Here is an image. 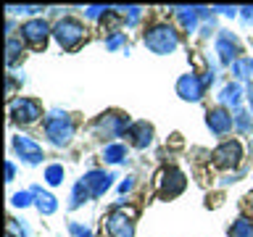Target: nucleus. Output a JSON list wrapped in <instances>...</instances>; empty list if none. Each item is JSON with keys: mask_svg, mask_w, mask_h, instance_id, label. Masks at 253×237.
Instances as JSON below:
<instances>
[{"mask_svg": "<svg viewBox=\"0 0 253 237\" xmlns=\"http://www.w3.org/2000/svg\"><path fill=\"white\" fill-rule=\"evenodd\" d=\"M53 35H55V40H58L61 47L71 50V47H77L79 42H82L84 27H82V21H77V19H61L58 24H55Z\"/></svg>", "mask_w": 253, "mask_h": 237, "instance_id": "7ed1b4c3", "label": "nucleus"}, {"mask_svg": "<svg viewBox=\"0 0 253 237\" xmlns=\"http://www.w3.org/2000/svg\"><path fill=\"white\" fill-rule=\"evenodd\" d=\"M69 229H71V232H74L77 237H92V235H90V229H84V227H79V224H71Z\"/></svg>", "mask_w": 253, "mask_h": 237, "instance_id": "c85d7f7f", "label": "nucleus"}, {"mask_svg": "<svg viewBox=\"0 0 253 237\" xmlns=\"http://www.w3.org/2000/svg\"><path fill=\"white\" fill-rule=\"evenodd\" d=\"M203 79L201 77H195V74H185V77H179V82H177V95L182 100H201V95H203Z\"/></svg>", "mask_w": 253, "mask_h": 237, "instance_id": "1a4fd4ad", "label": "nucleus"}, {"mask_svg": "<svg viewBox=\"0 0 253 237\" xmlns=\"http://www.w3.org/2000/svg\"><path fill=\"white\" fill-rule=\"evenodd\" d=\"M145 45L150 47L153 53L158 55H166V53H174L179 45V37L169 24H156L145 32Z\"/></svg>", "mask_w": 253, "mask_h": 237, "instance_id": "f257e3e1", "label": "nucleus"}, {"mask_svg": "<svg viewBox=\"0 0 253 237\" xmlns=\"http://www.w3.org/2000/svg\"><path fill=\"white\" fill-rule=\"evenodd\" d=\"M103 158H106L108 163H119V161L126 158V148L119 145V142H114V145H108L106 150H103Z\"/></svg>", "mask_w": 253, "mask_h": 237, "instance_id": "6ab92c4d", "label": "nucleus"}, {"mask_svg": "<svg viewBox=\"0 0 253 237\" xmlns=\"http://www.w3.org/2000/svg\"><path fill=\"white\" fill-rule=\"evenodd\" d=\"M119 45H124V35H122V32H114V35L106 40V47H108V50H116Z\"/></svg>", "mask_w": 253, "mask_h": 237, "instance_id": "bb28decb", "label": "nucleus"}, {"mask_svg": "<svg viewBox=\"0 0 253 237\" xmlns=\"http://www.w3.org/2000/svg\"><path fill=\"white\" fill-rule=\"evenodd\" d=\"M106 227H108V235L111 237H134V227L132 221L124 216V213H111V216L106 219Z\"/></svg>", "mask_w": 253, "mask_h": 237, "instance_id": "f8f14e48", "label": "nucleus"}, {"mask_svg": "<svg viewBox=\"0 0 253 237\" xmlns=\"http://www.w3.org/2000/svg\"><path fill=\"white\" fill-rule=\"evenodd\" d=\"M129 137H132L134 148H148L150 140H153V126H150L148 121H134L129 126Z\"/></svg>", "mask_w": 253, "mask_h": 237, "instance_id": "4468645a", "label": "nucleus"}, {"mask_svg": "<svg viewBox=\"0 0 253 237\" xmlns=\"http://www.w3.org/2000/svg\"><path fill=\"white\" fill-rule=\"evenodd\" d=\"M219 100H221V103H232V106H237V103H240V87H237V84H227L224 90H221Z\"/></svg>", "mask_w": 253, "mask_h": 237, "instance_id": "4be33fe9", "label": "nucleus"}, {"mask_svg": "<svg viewBox=\"0 0 253 237\" xmlns=\"http://www.w3.org/2000/svg\"><path fill=\"white\" fill-rule=\"evenodd\" d=\"M42 116L40 111V103L37 100H29V98H19V100H11V118L19 124H32Z\"/></svg>", "mask_w": 253, "mask_h": 237, "instance_id": "20e7f679", "label": "nucleus"}, {"mask_svg": "<svg viewBox=\"0 0 253 237\" xmlns=\"http://www.w3.org/2000/svg\"><path fill=\"white\" fill-rule=\"evenodd\" d=\"M248 100H251V108H253V87H248Z\"/></svg>", "mask_w": 253, "mask_h": 237, "instance_id": "72a5a7b5", "label": "nucleus"}, {"mask_svg": "<svg viewBox=\"0 0 253 237\" xmlns=\"http://www.w3.org/2000/svg\"><path fill=\"white\" fill-rule=\"evenodd\" d=\"M45 134L50 137L53 145L63 148L71 137H74V124H71V118L66 114H58V111H55V114H50L45 118Z\"/></svg>", "mask_w": 253, "mask_h": 237, "instance_id": "f03ea898", "label": "nucleus"}, {"mask_svg": "<svg viewBox=\"0 0 253 237\" xmlns=\"http://www.w3.org/2000/svg\"><path fill=\"white\" fill-rule=\"evenodd\" d=\"M240 156H243L240 142L227 140V142H221V145L213 150V163L224 166V169H232V166H237V161H240Z\"/></svg>", "mask_w": 253, "mask_h": 237, "instance_id": "0eeeda50", "label": "nucleus"}, {"mask_svg": "<svg viewBox=\"0 0 253 237\" xmlns=\"http://www.w3.org/2000/svg\"><path fill=\"white\" fill-rule=\"evenodd\" d=\"M229 235H232V237H253V221L240 216L232 224V229H229Z\"/></svg>", "mask_w": 253, "mask_h": 237, "instance_id": "f3484780", "label": "nucleus"}, {"mask_svg": "<svg viewBox=\"0 0 253 237\" xmlns=\"http://www.w3.org/2000/svg\"><path fill=\"white\" fill-rule=\"evenodd\" d=\"M92 129L100 134V137H119L126 129V116L122 114H103L98 116V121L92 124Z\"/></svg>", "mask_w": 253, "mask_h": 237, "instance_id": "39448f33", "label": "nucleus"}, {"mask_svg": "<svg viewBox=\"0 0 253 237\" xmlns=\"http://www.w3.org/2000/svg\"><path fill=\"white\" fill-rule=\"evenodd\" d=\"M19 53H21V42H19V40H13V37H8V42H5V61L13 63L16 58H19Z\"/></svg>", "mask_w": 253, "mask_h": 237, "instance_id": "b1692460", "label": "nucleus"}, {"mask_svg": "<svg viewBox=\"0 0 253 237\" xmlns=\"http://www.w3.org/2000/svg\"><path fill=\"white\" fill-rule=\"evenodd\" d=\"M216 53H219V58L224 61V63H235V53H237V40L229 35V32H224L219 40H216Z\"/></svg>", "mask_w": 253, "mask_h": 237, "instance_id": "2eb2a0df", "label": "nucleus"}, {"mask_svg": "<svg viewBox=\"0 0 253 237\" xmlns=\"http://www.w3.org/2000/svg\"><path fill=\"white\" fill-rule=\"evenodd\" d=\"M32 193H35L37 198V208L42 211V213H53L55 208H58V203H55V198L50 193H42L40 187H32Z\"/></svg>", "mask_w": 253, "mask_h": 237, "instance_id": "dca6fc26", "label": "nucleus"}, {"mask_svg": "<svg viewBox=\"0 0 253 237\" xmlns=\"http://www.w3.org/2000/svg\"><path fill=\"white\" fill-rule=\"evenodd\" d=\"M174 11H177V16L182 19V24H185L187 29H195L198 16H201V11H198V8H174Z\"/></svg>", "mask_w": 253, "mask_h": 237, "instance_id": "aec40b11", "label": "nucleus"}, {"mask_svg": "<svg viewBox=\"0 0 253 237\" xmlns=\"http://www.w3.org/2000/svg\"><path fill=\"white\" fill-rule=\"evenodd\" d=\"M103 13H108V8H103V5H90L87 8V16H90V19H100Z\"/></svg>", "mask_w": 253, "mask_h": 237, "instance_id": "cd10ccee", "label": "nucleus"}, {"mask_svg": "<svg viewBox=\"0 0 253 237\" xmlns=\"http://www.w3.org/2000/svg\"><path fill=\"white\" fill-rule=\"evenodd\" d=\"M21 32H24V40H27L32 47H45L47 35H50V29H47V24H45L42 19H32V21H27V24L21 27Z\"/></svg>", "mask_w": 253, "mask_h": 237, "instance_id": "6e6552de", "label": "nucleus"}, {"mask_svg": "<svg viewBox=\"0 0 253 237\" xmlns=\"http://www.w3.org/2000/svg\"><path fill=\"white\" fill-rule=\"evenodd\" d=\"M13 87H16V82H13V79H8V84H5V92H8V95H13Z\"/></svg>", "mask_w": 253, "mask_h": 237, "instance_id": "473e14b6", "label": "nucleus"}, {"mask_svg": "<svg viewBox=\"0 0 253 237\" xmlns=\"http://www.w3.org/2000/svg\"><path fill=\"white\" fill-rule=\"evenodd\" d=\"M32 195H35V193H32V190H29V193H16L11 203L16 205V208H24V205H29V203H32V200H29Z\"/></svg>", "mask_w": 253, "mask_h": 237, "instance_id": "a878e982", "label": "nucleus"}, {"mask_svg": "<svg viewBox=\"0 0 253 237\" xmlns=\"http://www.w3.org/2000/svg\"><path fill=\"white\" fill-rule=\"evenodd\" d=\"M13 148H16V153H19L27 163H40V161H42V148H40L37 142H32L29 137H24V134L13 137Z\"/></svg>", "mask_w": 253, "mask_h": 237, "instance_id": "9b49d317", "label": "nucleus"}, {"mask_svg": "<svg viewBox=\"0 0 253 237\" xmlns=\"http://www.w3.org/2000/svg\"><path fill=\"white\" fill-rule=\"evenodd\" d=\"M45 179H47V185H61V182H63V166L50 163L45 169Z\"/></svg>", "mask_w": 253, "mask_h": 237, "instance_id": "5701e85b", "label": "nucleus"}, {"mask_svg": "<svg viewBox=\"0 0 253 237\" xmlns=\"http://www.w3.org/2000/svg\"><path fill=\"white\" fill-rule=\"evenodd\" d=\"M209 129L211 132H216V134H227L229 129H232V116L227 114L224 108H213V111H209Z\"/></svg>", "mask_w": 253, "mask_h": 237, "instance_id": "ddd939ff", "label": "nucleus"}, {"mask_svg": "<svg viewBox=\"0 0 253 237\" xmlns=\"http://www.w3.org/2000/svg\"><path fill=\"white\" fill-rule=\"evenodd\" d=\"M126 11H129V19H126V24H129V27H134V24H137V19H140V8H126Z\"/></svg>", "mask_w": 253, "mask_h": 237, "instance_id": "c756f323", "label": "nucleus"}, {"mask_svg": "<svg viewBox=\"0 0 253 237\" xmlns=\"http://www.w3.org/2000/svg\"><path fill=\"white\" fill-rule=\"evenodd\" d=\"M90 198V190L84 187V182H77L74 185V193H71V208H79L82 205V200H87Z\"/></svg>", "mask_w": 253, "mask_h": 237, "instance_id": "412c9836", "label": "nucleus"}, {"mask_svg": "<svg viewBox=\"0 0 253 237\" xmlns=\"http://www.w3.org/2000/svg\"><path fill=\"white\" fill-rule=\"evenodd\" d=\"M251 203H253V195H251Z\"/></svg>", "mask_w": 253, "mask_h": 237, "instance_id": "c9c22d12", "label": "nucleus"}, {"mask_svg": "<svg viewBox=\"0 0 253 237\" xmlns=\"http://www.w3.org/2000/svg\"><path fill=\"white\" fill-rule=\"evenodd\" d=\"M13 177H16V166L11 161H5V182H11Z\"/></svg>", "mask_w": 253, "mask_h": 237, "instance_id": "7c9ffc66", "label": "nucleus"}, {"mask_svg": "<svg viewBox=\"0 0 253 237\" xmlns=\"http://www.w3.org/2000/svg\"><path fill=\"white\" fill-rule=\"evenodd\" d=\"M84 187L90 190V198H100L106 190L114 185V174H106V171H90L84 174Z\"/></svg>", "mask_w": 253, "mask_h": 237, "instance_id": "9d476101", "label": "nucleus"}, {"mask_svg": "<svg viewBox=\"0 0 253 237\" xmlns=\"http://www.w3.org/2000/svg\"><path fill=\"white\" fill-rule=\"evenodd\" d=\"M132 185H134V182L126 179V182H122V187H119V190H122V193H126V190H132Z\"/></svg>", "mask_w": 253, "mask_h": 237, "instance_id": "2f4dec72", "label": "nucleus"}, {"mask_svg": "<svg viewBox=\"0 0 253 237\" xmlns=\"http://www.w3.org/2000/svg\"><path fill=\"white\" fill-rule=\"evenodd\" d=\"M232 74H235L237 79L253 77V58H237V61L232 63Z\"/></svg>", "mask_w": 253, "mask_h": 237, "instance_id": "a211bd4d", "label": "nucleus"}, {"mask_svg": "<svg viewBox=\"0 0 253 237\" xmlns=\"http://www.w3.org/2000/svg\"><path fill=\"white\" fill-rule=\"evenodd\" d=\"M235 126H237L240 132H251V129H253L251 116H248V114H243V111H237V114H235Z\"/></svg>", "mask_w": 253, "mask_h": 237, "instance_id": "393cba45", "label": "nucleus"}, {"mask_svg": "<svg viewBox=\"0 0 253 237\" xmlns=\"http://www.w3.org/2000/svg\"><path fill=\"white\" fill-rule=\"evenodd\" d=\"M8 237H13V232H11V235H8Z\"/></svg>", "mask_w": 253, "mask_h": 237, "instance_id": "f704fd0d", "label": "nucleus"}, {"mask_svg": "<svg viewBox=\"0 0 253 237\" xmlns=\"http://www.w3.org/2000/svg\"><path fill=\"white\" fill-rule=\"evenodd\" d=\"M158 185H161V198H174V195H179L182 190H185L187 179H185V174H182L179 169H174V166H171V169L161 171Z\"/></svg>", "mask_w": 253, "mask_h": 237, "instance_id": "423d86ee", "label": "nucleus"}]
</instances>
